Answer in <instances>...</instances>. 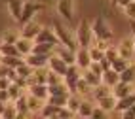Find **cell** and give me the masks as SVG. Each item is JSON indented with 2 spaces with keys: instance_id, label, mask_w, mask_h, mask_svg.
I'll use <instances>...</instances> for the list:
<instances>
[{
  "instance_id": "25",
  "label": "cell",
  "mask_w": 135,
  "mask_h": 119,
  "mask_svg": "<svg viewBox=\"0 0 135 119\" xmlns=\"http://www.w3.org/2000/svg\"><path fill=\"white\" fill-rule=\"evenodd\" d=\"M27 106H29V112L31 113H40L44 102H42L40 98H36V96H32V95L27 93Z\"/></svg>"
},
{
  "instance_id": "49",
  "label": "cell",
  "mask_w": 135,
  "mask_h": 119,
  "mask_svg": "<svg viewBox=\"0 0 135 119\" xmlns=\"http://www.w3.org/2000/svg\"><path fill=\"white\" fill-rule=\"evenodd\" d=\"M99 64H101V68H103V72H107V70H110L112 68V64L107 59H103V61H99Z\"/></svg>"
},
{
  "instance_id": "23",
  "label": "cell",
  "mask_w": 135,
  "mask_h": 119,
  "mask_svg": "<svg viewBox=\"0 0 135 119\" xmlns=\"http://www.w3.org/2000/svg\"><path fill=\"white\" fill-rule=\"evenodd\" d=\"M135 104V93H131V95H128V96H124V98H118L116 100V112H124V110H128V108H131Z\"/></svg>"
},
{
  "instance_id": "53",
  "label": "cell",
  "mask_w": 135,
  "mask_h": 119,
  "mask_svg": "<svg viewBox=\"0 0 135 119\" xmlns=\"http://www.w3.org/2000/svg\"><path fill=\"white\" fill-rule=\"evenodd\" d=\"M0 66H2V55H0Z\"/></svg>"
},
{
  "instance_id": "8",
  "label": "cell",
  "mask_w": 135,
  "mask_h": 119,
  "mask_svg": "<svg viewBox=\"0 0 135 119\" xmlns=\"http://www.w3.org/2000/svg\"><path fill=\"white\" fill-rule=\"evenodd\" d=\"M48 68H50L51 72H55L57 76L63 78V76L67 74V70H69V64H67V62L63 61L61 57H57V55L53 53L51 57H50V61H48Z\"/></svg>"
},
{
  "instance_id": "36",
  "label": "cell",
  "mask_w": 135,
  "mask_h": 119,
  "mask_svg": "<svg viewBox=\"0 0 135 119\" xmlns=\"http://www.w3.org/2000/svg\"><path fill=\"white\" fill-rule=\"evenodd\" d=\"M15 72H17V76L19 78H23V79H29L32 74H34V68H31L27 62H23V64L19 66V68H15Z\"/></svg>"
},
{
  "instance_id": "14",
  "label": "cell",
  "mask_w": 135,
  "mask_h": 119,
  "mask_svg": "<svg viewBox=\"0 0 135 119\" xmlns=\"http://www.w3.org/2000/svg\"><path fill=\"white\" fill-rule=\"evenodd\" d=\"M131 93H135V87H133V83H126V81H118L114 87H112V95H114V98L118 100V98H124V96H128V95H131Z\"/></svg>"
},
{
  "instance_id": "32",
  "label": "cell",
  "mask_w": 135,
  "mask_h": 119,
  "mask_svg": "<svg viewBox=\"0 0 135 119\" xmlns=\"http://www.w3.org/2000/svg\"><path fill=\"white\" fill-rule=\"evenodd\" d=\"M23 62H25L23 57H2V64L8 68H19Z\"/></svg>"
},
{
  "instance_id": "47",
  "label": "cell",
  "mask_w": 135,
  "mask_h": 119,
  "mask_svg": "<svg viewBox=\"0 0 135 119\" xmlns=\"http://www.w3.org/2000/svg\"><path fill=\"white\" fill-rule=\"evenodd\" d=\"M0 102H4V104H10V102H12V98H10V93H8V89H6V91H0Z\"/></svg>"
},
{
  "instance_id": "1",
  "label": "cell",
  "mask_w": 135,
  "mask_h": 119,
  "mask_svg": "<svg viewBox=\"0 0 135 119\" xmlns=\"http://www.w3.org/2000/svg\"><path fill=\"white\" fill-rule=\"evenodd\" d=\"M91 32H93V45H97L99 49H107L112 45V38L114 32L110 30L109 23L105 21V17H97L91 23Z\"/></svg>"
},
{
  "instance_id": "12",
  "label": "cell",
  "mask_w": 135,
  "mask_h": 119,
  "mask_svg": "<svg viewBox=\"0 0 135 119\" xmlns=\"http://www.w3.org/2000/svg\"><path fill=\"white\" fill-rule=\"evenodd\" d=\"M42 30V25L38 23V21H29V23H25L23 25V30H21V36L23 38H27V40H32L34 42V38L38 36V32Z\"/></svg>"
},
{
  "instance_id": "51",
  "label": "cell",
  "mask_w": 135,
  "mask_h": 119,
  "mask_svg": "<svg viewBox=\"0 0 135 119\" xmlns=\"http://www.w3.org/2000/svg\"><path fill=\"white\" fill-rule=\"evenodd\" d=\"M131 40H133V47H135V21H131Z\"/></svg>"
},
{
  "instance_id": "13",
  "label": "cell",
  "mask_w": 135,
  "mask_h": 119,
  "mask_svg": "<svg viewBox=\"0 0 135 119\" xmlns=\"http://www.w3.org/2000/svg\"><path fill=\"white\" fill-rule=\"evenodd\" d=\"M27 93L32 95V96H36V98H40L42 102H46L48 96H50V91H48V85L46 83H32V85H29Z\"/></svg>"
},
{
  "instance_id": "21",
  "label": "cell",
  "mask_w": 135,
  "mask_h": 119,
  "mask_svg": "<svg viewBox=\"0 0 135 119\" xmlns=\"http://www.w3.org/2000/svg\"><path fill=\"white\" fill-rule=\"evenodd\" d=\"M55 47H57V45H53V44H34V45H32V53L48 55V57H51V55L55 53Z\"/></svg>"
},
{
  "instance_id": "41",
  "label": "cell",
  "mask_w": 135,
  "mask_h": 119,
  "mask_svg": "<svg viewBox=\"0 0 135 119\" xmlns=\"http://www.w3.org/2000/svg\"><path fill=\"white\" fill-rule=\"evenodd\" d=\"M61 81H63V78L57 76L55 72H51V70L46 72V85H55V83H61Z\"/></svg>"
},
{
  "instance_id": "39",
  "label": "cell",
  "mask_w": 135,
  "mask_h": 119,
  "mask_svg": "<svg viewBox=\"0 0 135 119\" xmlns=\"http://www.w3.org/2000/svg\"><path fill=\"white\" fill-rule=\"evenodd\" d=\"M8 93H10V98H12V102H13L15 98H19V96L25 93V89H21L17 83H13V81H12V85L8 87Z\"/></svg>"
},
{
  "instance_id": "43",
  "label": "cell",
  "mask_w": 135,
  "mask_h": 119,
  "mask_svg": "<svg viewBox=\"0 0 135 119\" xmlns=\"http://www.w3.org/2000/svg\"><path fill=\"white\" fill-rule=\"evenodd\" d=\"M88 119H109V113H107V112H103L101 108H97V106H95V110H93V113L89 115Z\"/></svg>"
},
{
  "instance_id": "6",
  "label": "cell",
  "mask_w": 135,
  "mask_h": 119,
  "mask_svg": "<svg viewBox=\"0 0 135 119\" xmlns=\"http://www.w3.org/2000/svg\"><path fill=\"white\" fill-rule=\"evenodd\" d=\"M116 49H118V57H122V59H126V61L131 62L133 55H135V47H133L131 36H126V38H122L120 44L116 45Z\"/></svg>"
},
{
  "instance_id": "17",
  "label": "cell",
  "mask_w": 135,
  "mask_h": 119,
  "mask_svg": "<svg viewBox=\"0 0 135 119\" xmlns=\"http://www.w3.org/2000/svg\"><path fill=\"white\" fill-rule=\"evenodd\" d=\"M13 45L17 47L19 55L25 59L27 55H31V53H32V45H34V42H32V40H27V38H23V36H19V38H17V42H15Z\"/></svg>"
},
{
  "instance_id": "16",
  "label": "cell",
  "mask_w": 135,
  "mask_h": 119,
  "mask_svg": "<svg viewBox=\"0 0 135 119\" xmlns=\"http://www.w3.org/2000/svg\"><path fill=\"white\" fill-rule=\"evenodd\" d=\"M55 55H57V57H61L69 66L76 64V55H74V51L69 49V47H65V45H57V47H55Z\"/></svg>"
},
{
  "instance_id": "48",
  "label": "cell",
  "mask_w": 135,
  "mask_h": 119,
  "mask_svg": "<svg viewBox=\"0 0 135 119\" xmlns=\"http://www.w3.org/2000/svg\"><path fill=\"white\" fill-rule=\"evenodd\" d=\"M10 85H12V81L8 79V78H0V91H6Z\"/></svg>"
},
{
  "instance_id": "54",
  "label": "cell",
  "mask_w": 135,
  "mask_h": 119,
  "mask_svg": "<svg viewBox=\"0 0 135 119\" xmlns=\"http://www.w3.org/2000/svg\"><path fill=\"white\" fill-rule=\"evenodd\" d=\"M112 4H116V0H112Z\"/></svg>"
},
{
  "instance_id": "3",
  "label": "cell",
  "mask_w": 135,
  "mask_h": 119,
  "mask_svg": "<svg viewBox=\"0 0 135 119\" xmlns=\"http://www.w3.org/2000/svg\"><path fill=\"white\" fill-rule=\"evenodd\" d=\"M76 36V42H78V47H89L93 44V32H91V23L86 21V19H80L78 26L74 30Z\"/></svg>"
},
{
  "instance_id": "42",
  "label": "cell",
  "mask_w": 135,
  "mask_h": 119,
  "mask_svg": "<svg viewBox=\"0 0 135 119\" xmlns=\"http://www.w3.org/2000/svg\"><path fill=\"white\" fill-rule=\"evenodd\" d=\"M105 59H107V61H109L110 64H112V61H116V59H118V49H116L114 45L107 47V49H105Z\"/></svg>"
},
{
  "instance_id": "22",
  "label": "cell",
  "mask_w": 135,
  "mask_h": 119,
  "mask_svg": "<svg viewBox=\"0 0 135 119\" xmlns=\"http://www.w3.org/2000/svg\"><path fill=\"white\" fill-rule=\"evenodd\" d=\"M48 91H50V95H55V96H69V95H73L69 91V87L65 85V81L55 83V85H48Z\"/></svg>"
},
{
  "instance_id": "55",
  "label": "cell",
  "mask_w": 135,
  "mask_h": 119,
  "mask_svg": "<svg viewBox=\"0 0 135 119\" xmlns=\"http://www.w3.org/2000/svg\"><path fill=\"white\" fill-rule=\"evenodd\" d=\"M0 78H2V76H0Z\"/></svg>"
},
{
  "instance_id": "7",
  "label": "cell",
  "mask_w": 135,
  "mask_h": 119,
  "mask_svg": "<svg viewBox=\"0 0 135 119\" xmlns=\"http://www.w3.org/2000/svg\"><path fill=\"white\" fill-rule=\"evenodd\" d=\"M57 13L65 21H73V15H74V0H57Z\"/></svg>"
},
{
  "instance_id": "34",
  "label": "cell",
  "mask_w": 135,
  "mask_h": 119,
  "mask_svg": "<svg viewBox=\"0 0 135 119\" xmlns=\"http://www.w3.org/2000/svg\"><path fill=\"white\" fill-rule=\"evenodd\" d=\"M19 36H21V34H17L15 30H4L2 36H0V42H2V44H12V45H13Z\"/></svg>"
},
{
  "instance_id": "24",
  "label": "cell",
  "mask_w": 135,
  "mask_h": 119,
  "mask_svg": "<svg viewBox=\"0 0 135 119\" xmlns=\"http://www.w3.org/2000/svg\"><path fill=\"white\" fill-rule=\"evenodd\" d=\"M80 102H82V96L80 95H76V93H73V95H69V100H67V110L70 113H78V108H80Z\"/></svg>"
},
{
  "instance_id": "9",
  "label": "cell",
  "mask_w": 135,
  "mask_h": 119,
  "mask_svg": "<svg viewBox=\"0 0 135 119\" xmlns=\"http://www.w3.org/2000/svg\"><path fill=\"white\" fill-rule=\"evenodd\" d=\"M48 61H50L48 55H38V53H31V55H27V57H25V62L31 68H34V70L46 68L48 66Z\"/></svg>"
},
{
  "instance_id": "40",
  "label": "cell",
  "mask_w": 135,
  "mask_h": 119,
  "mask_svg": "<svg viewBox=\"0 0 135 119\" xmlns=\"http://www.w3.org/2000/svg\"><path fill=\"white\" fill-rule=\"evenodd\" d=\"M128 66H129V61H126V59H122V57H118L116 61H112V70H116L118 74H120V72H124Z\"/></svg>"
},
{
  "instance_id": "52",
  "label": "cell",
  "mask_w": 135,
  "mask_h": 119,
  "mask_svg": "<svg viewBox=\"0 0 135 119\" xmlns=\"http://www.w3.org/2000/svg\"><path fill=\"white\" fill-rule=\"evenodd\" d=\"M15 119H27V115H23V113H17V115H15Z\"/></svg>"
},
{
  "instance_id": "50",
  "label": "cell",
  "mask_w": 135,
  "mask_h": 119,
  "mask_svg": "<svg viewBox=\"0 0 135 119\" xmlns=\"http://www.w3.org/2000/svg\"><path fill=\"white\" fill-rule=\"evenodd\" d=\"M131 2H133V0H116V4H114V6H120L122 10H124V8L128 6V4H131Z\"/></svg>"
},
{
  "instance_id": "18",
  "label": "cell",
  "mask_w": 135,
  "mask_h": 119,
  "mask_svg": "<svg viewBox=\"0 0 135 119\" xmlns=\"http://www.w3.org/2000/svg\"><path fill=\"white\" fill-rule=\"evenodd\" d=\"M97 102V108H101L103 112H114L116 110V98H114V95H109V96H103V98H99V100H95Z\"/></svg>"
},
{
  "instance_id": "31",
  "label": "cell",
  "mask_w": 135,
  "mask_h": 119,
  "mask_svg": "<svg viewBox=\"0 0 135 119\" xmlns=\"http://www.w3.org/2000/svg\"><path fill=\"white\" fill-rule=\"evenodd\" d=\"M0 55H2V57H21L15 45H12V44H2V42H0Z\"/></svg>"
},
{
  "instance_id": "33",
  "label": "cell",
  "mask_w": 135,
  "mask_h": 119,
  "mask_svg": "<svg viewBox=\"0 0 135 119\" xmlns=\"http://www.w3.org/2000/svg\"><path fill=\"white\" fill-rule=\"evenodd\" d=\"M91 95H93V98H95V100H99V98H103V96L112 95V89H110V87H107L105 83H101L99 87H95V89L91 91Z\"/></svg>"
},
{
  "instance_id": "38",
  "label": "cell",
  "mask_w": 135,
  "mask_h": 119,
  "mask_svg": "<svg viewBox=\"0 0 135 119\" xmlns=\"http://www.w3.org/2000/svg\"><path fill=\"white\" fill-rule=\"evenodd\" d=\"M15 115H17V110H15L13 102H12V104H6L4 112L0 113V119H15Z\"/></svg>"
},
{
  "instance_id": "45",
  "label": "cell",
  "mask_w": 135,
  "mask_h": 119,
  "mask_svg": "<svg viewBox=\"0 0 135 119\" xmlns=\"http://www.w3.org/2000/svg\"><path fill=\"white\" fill-rule=\"evenodd\" d=\"M122 119H135V104L122 112Z\"/></svg>"
},
{
  "instance_id": "37",
  "label": "cell",
  "mask_w": 135,
  "mask_h": 119,
  "mask_svg": "<svg viewBox=\"0 0 135 119\" xmlns=\"http://www.w3.org/2000/svg\"><path fill=\"white\" fill-rule=\"evenodd\" d=\"M67 100H69V96H55V95H50L46 102L51 104V106H59V108H63V106H67Z\"/></svg>"
},
{
  "instance_id": "27",
  "label": "cell",
  "mask_w": 135,
  "mask_h": 119,
  "mask_svg": "<svg viewBox=\"0 0 135 119\" xmlns=\"http://www.w3.org/2000/svg\"><path fill=\"white\" fill-rule=\"evenodd\" d=\"M120 81L126 83H135V62H129V66L124 72H120Z\"/></svg>"
},
{
  "instance_id": "5",
  "label": "cell",
  "mask_w": 135,
  "mask_h": 119,
  "mask_svg": "<svg viewBox=\"0 0 135 119\" xmlns=\"http://www.w3.org/2000/svg\"><path fill=\"white\" fill-rule=\"evenodd\" d=\"M80 78H82V70H80L76 64L69 66L67 74L63 76V81H65V85L69 87L70 93H76V83H78V79H80Z\"/></svg>"
},
{
  "instance_id": "28",
  "label": "cell",
  "mask_w": 135,
  "mask_h": 119,
  "mask_svg": "<svg viewBox=\"0 0 135 119\" xmlns=\"http://www.w3.org/2000/svg\"><path fill=\"white\" fill-rule=\"evenodd\" d=\"M91 91H93V87L89 85L84 78L78 79V83H76V95H80V96L84 98V96H88V95H91Z\"/></svg>"
},
{
  "instance_id": "46",
  "label": "cell",
  "mask_w": 135,
  "mask_h": 119,
  "mask_svg": "<svg viewBox=\"0 0 135 119\" xmlns=\"http://www.w3.org/2000/svg\"><path fill=\"white\" fill-rule=\"evenodd\" d=\"M89 70H91L95 76H101V78H103V68H101L99 62H91V64H89Z\"/></svg>"
},
{
  "instance_id": "10",
  "label": "cell",
  "mask_w": 135,
  "mask_h": 119,
  "mask_svg": "<svg viewBox=\"0 0 135 119\" xmlns=\"http://www.w3.org/2000/svg\"><path fill=\"white\" fill-rule=\"evenodd\" d=\"M34 44H53V45H59L53 29H48V26H42V30L38 32L36 38H34Z\"/></svg>"
},
{
  "instance_id": "29",
  "label": "cell",
  "mask_w": 135,
  "mask_h": 119,
  "mask_svg": "<svg viewBox=\"0 0 135 119\" xmlns=\"http://www.w3.org/2000/svg\"><path fill=\"white\" fill-rule=\"evenodd\" d=\"M82 78H84L88 83L93 87V89H95V87H99V85L103 83V81H101V76H95L89 68H88V70H82Z\"/></svg>"
},
{
  "instance_id": "19",
  "label": "cell",
  "mask_w": 135,
  "mask_h": 119,
  "mask_svg": "<svg viewBox=\"0 0 135 119\" xmlns=\"http://www.w3.org/2000/svg\"><path fill=\"white\" fill-rule=\"evenodd\" d=\"M93 110H95V104L91 102V100H88V98H82V102H80V108H78V117H82V119H88L89 115L93 113Z\"/></svg>"
},
{
  "instance_id": "2",
  "label": "cell",
  "mask_w": 135,
  "mask_h": 119,
  "mask_svg": "<svg viewBox=\"0 0 135 119\" xmlns=\"http://www.w3.org/2000/svg\"><path fill=\"white\" fill-rule=\"evenodd\" d=\"M51 29H53V32H55V36H57L59 45H65V47L73 49V51H76V49H78L76 36H74V32H73V30H69V26H65L61 21H53Z\"/></svg>"
},
{
  "instance_id": "11",
  "label": "cell",
  "mask_w": 135,
  "mask_h": 119,
  "mask_svg": "<svg viewBox=\"0 0 135 119\" xmlns=\"http://www.w3.org/2000/svg\"><path fill=\"white\" fill-rule=\"evenodd\" d=\"M74 55H76V66L80 68V70H88L89 68V64H91V57H89V49L88 47H78L76 51H74Z\"/></svg>"
},
{
  "instance_id": "20",
  "label": "cell",
  "mask_w": 135,
  "mask_h": 119,
  "mask_svg": "<svg viewBox=\"0 0 135 119\" xmlns=\"http://www.w3.org/2000/svg\"><path fill=\"white\" fill-rule=\"evenodd\" d=\"M101 81H103V83L107 85V87H114L116 83H118V81H120V74H118V72H116V70H107V72H103V78H101Z\"/></svg>"
},
{
  "instance_id": "15",
  "label": "cell",
  "mask_w": 135,
  "mask_h": 119,
  "mask_svg": "<svg viewBox=\"0 0 135 119\" xmlns=\"http://www.w3.org/2000/svg\"><path fill=\"white\" fill-rule=\"evenodd\" d=\"M23 4H25V0H8V2H6L8 12H10V15L13 17V21H15V23H19V21H21Z\"/></svg>"
},
{
  "instance_id": "4",
  "label": "cell",
  "mask_w": 135,
  "mask_h": 119,
  "mask_svg": "<svg viewBox=\"0 0 135 119\" xmlns=\"http://www.w3.org/2000/svg\"><path fill=\"white\" fill-rule=\"evenodd\" d=\"M44 10H46V4H44V2H38V0H25L19 25H25V23L32 21L34 17H36L40 12H44Z\"/></svg>"
},
{
  "instance_id": "35",
  "label": "cell",
  "mask_w": 135,
  "mask_h": 119,
  "mask_svg": "<svg viewBox=\"0 0 135 119\" xmlns=\"http://www.w3.org/2000/svg\"><path fill=\"white\" fill-rule=\"evenodd\" d=\"M88 49H89V57H91L93 62H99V61H103V59H105V51H103V49H99L97 45L91 44Z\"/></svg>"
},
{
  "instance_id": "44",
  "label": "cell",
  "mask_w": 135,
  "mask_h": 119,
  "mask_svg": "<svg viewBox=\"0 0 135 119\" xmlns=\"http://www.w3.org/2000/svg\"><path fill=\"white\" fill-rule=\"evenodd\" d=\"M124 12H126V15H128L131 21H135V0H133L131 4H128V6L124 8Z\"/></svg>"
},
{
  "instance_id": "30",
  "label": "cell",
  "mask_w": 135,
  "mask_h": 119,
  "mask_svg": "<svg viewBox=\"0 0 135 119\" xmlns=\"http://www.w3.org/2000/svg\"><path fill=\"white\" fill-rule=\"evenodd\" d=\"M57 113H59V106H51V104H48V102H44V106H42V110H40V115H42L44 119L57 117Z\"/></svg>"
},
{
  "instance_id": "26",
  "label": "cell",
  "mask_w": 135,
  "mask_h": 119,
  "mask_svg": "<svg viewBox=\"0 0 135 119\" xmlns=\"http://www.w3.org/2000/svg\"><path fill=\"white\" fill-rule=\"evenodd\" d=\"M13 106L17 110V113H23V115H29V106H27V93H23L19 98H15L13 100Z\"/></svg>"
}]
</instances>
